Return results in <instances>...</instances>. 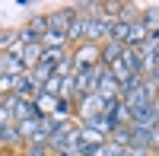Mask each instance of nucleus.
Masks as SVG:
<instances>
[{"instance_id":"1","label":"nucleus","mask_w":159,"mask_h":156,"mask_svg":"<svg viewBox=\"0 0 159 156\" xmlns=\"http://www.w3.org/2000/svg\"><path fill=\"white\" fill-rule=\"evenodd\" d=\"M105 112V99L99 96V93H92V96H83L76 102V121L80 124H86V121H92L96 115H102Z\"/></svg>"},{"instance_id":"2","label":"nucleus","mask_w":159,"mask_h":156,"mask_svg":"<svg viewBox=\"0 0 159 156\" xmlns=\"http://www.w3.org/2000/svg\"><path fill=\"white\" fill-rule=\"evenodd\" d=\"M38 93H42V86L32 80V73L16 76V86H13V96H16V99H22V102H35Z\"/></svg>"},{"instance_id":"3","label":"nucleus","mask_w":159,"mask_h":156,"mask_svg":"<svg viewBox=\"0 0 159 156\" xmlns=\"http://www.w3.org/2000/svg\"><path fill=\"white\" fill-rule=\"evenodd\" d=\"M73 16H76L73 3H70V7H54V10L48 13V22H51V29H57V32H64V35H67V29H70Z\"/></svg>"},{"instance_id":"4","label":"nucleus","mask_w":159,"mask_h":156,"mask_svg":"<svg viewBox=\"0 0 159 156\" xmlns=\"http://www.w3.org/2000/svg\"><path fill=\"white\" fill-rule=\"evenodd\" d=\"M130 140H134V127H130V124H118L115 131L108 134V144L121 147V150H130Z\"/></svg>"},{"instance_id":"5","label":"nucleus","mask_w":159,"mask_h":156,"mask_svg":"<svg viewBox=\"0 0 159 156\" xmlns=\"http://www.w3.org/2000/svg\"><path fill=\"white\" fill-rule=\"evenodd\" d=\"M121 54H124V45L121 42H111V38L102 42V64H105V67H111L115 61H121Z\"/></svg>"},{"instance_id":"6","label":"nucleus","mask_w":159,"mask_h":156,"mask_svg":"<svg viewBox=\"0 0 159 156\" xmlns=\"http://www.w3.org/2000/svg\"><path fill=\"white\" fill-rule=\"evenodd\" d=\"M0 73H7V76H22L25 73V64L19 57H13V54H0Z\"/></svg>"},{"instance_id":"7","label":"nucleus","mask_w":159,"mask_h":156,"mask_svg":"<svg viewBox=\"0 0 159 156\" xmlns=\"http://www.w3.org/2000/svg\"><path fill=\"white\" fill-rule=\"evenodd\" d=\"M80 140H83L86 147H105V144H108V137L99 134L96 127H89V124H80Z\"/></svg>"},{"instance_id":"8","label":"nucleus","mask_w":159,"mask_h":156,"mask_svg":"<svg viewBox=\"0 0 159 156\" xmlns=\"http://www.w3.org/2000/svg\"><path fill=\"white\" fill-rule=\"evenodd\" d=\"M140 22L147 25V32L159 38V7H147V10H140Z\"/></svg>"},{"instance_id":"9","label":"nucleus","mask_w":159,"mask_h":156,"mask_svg":"<svg viewBox=\"0 0 159 156\" xmlns=\"http://www.w3.org/2000/svg\"><path fill=\"white\" fill-rule=\"evenodd\" d=\"M25 29H29L32 35H38V38H42V35L51 29V22H48V13H32V16H29V22H25Z\"/></svg>"},{"instance_id":"10","label":"nucleus","mask_w":159,"mask_h":156,"mask_svg":"<svg viewBox=\"0 0 159 156\" xmlns=\"http://www.w3.org/2000/svg\"><path fill=\"white\" fill-rule=\"evenodd\" d=\"M86 124H89V127H96V131H99V134H105V137H108L115 127H118L115 115H105V112H102V115H96V118H92V121H86Z\"/></svg>"},{"instance_id":"11","label":"nucleus","mask_w":159,"mask_h":156,"mask_svg":"<svg viewBox=\"0 0 159 156\" xmlns=\"http://www.w3.org/2000/svg\"><path fill=\"white\" fill-rule=\"evenodd\" d=\"M38 42H42V48H70V45H67V35L57 32V29H48Z\"/></svg>"},{"instance_id":"12","label":"nucleus","mask_w":159,"mask_h":156,"mask_svg":"<svg viewBox=\"0 0 159 156\" xmlns=\"http://www.w3.org/2000/svg\"><path fill=\"white\" fill-rule=\"evenodd\" d=\"M16 42H19V32L16 29H0V54H10Z\"/></svg>"},{"instance_id":"13","label":"nucleus","mask_w":159,"mask_h":156,"mask_svg":"<svg viewBox=\"0 0 159 156\" xmlns=\"http://www.w3.org/2000/svg\"><path fill=\"white\" fill-rule=\"evenodd\" d=\"M121 64H124V67H127L130 73H140V54H137V48H124Z\"/></svg>"},{"instance_id":"14","label":"nucleus","mask_w":159,"mask_h":156,"mask_svg":"<svg viewBox=\"0 0 159 156\" xmlns=\"http://www.w3.org/2000/svg\"><path fill=\"white\" fill-rule=\"evenodd\" d=\"M29 73H32V80H35L38 86H42V83L48 80V76H54V67H48V64H35V67H32Z\"/></svg>"},{"instance_id":"15","label":"nucleus","mask_w":159,"mask_h":156,"mask_svg":"<svg viewBox=\"0 0 159 156\" xmlns=\"http://www.w3.org/2000/svg\"><path fill=\"white\" fill-rule=\"evenodd\" d=\"M42 93L51 96V99H57V96H61V76H57V73H54V76H48V80L42 83Z\"/></svg>"},{"instance_id":"16","label":"nucleus","mask_w":159,"mask_h":156,"mask_svg":"<svg viewBox=\"0 0 159 156\" xmlns=\"http://www.w3.org/2000/svg\"><path fill=\"white\" fill-rule=\"evenodd\" d=\"M54 102H57V99H51V96H45V93H38V99H35V108L42 112V115H54Z\"/></svg>"},{"instance_id":"17","label":"nucleus","mask_w":159,"mask_h":156,"mask_svg":"<svg viewBox=\"0 0 159 156\" xmlns=\"http://www.w3.org/2000/svg\"><path fill=\"white\" fill-rule=\"evenodd\" d=\"M102 156H127V150H121V147H111V144H105V147H102Z\"/></svg>"},{"instance_id":"18","label":"nucleus","mask_w":159,"mask_h":156,"mask_svg":"<svg viewBox=\"0 0 159 156\" xmlns=\"http://www.w3.org/2000/svg\"><path fill=\"white\" fill-rule=\"evenodd\" d=\"M153 150H159V124L150 127V153H153Z\"/></svg>"},{"instance_id":"19","label":"nucleus","mask_w":159,"mask_h":156,"mask_svg":"<svg viewBox=\"0 0 159 156\" xmlns=\"http://www.w3.org/2000/svg\"><path fill=\"white\" fill-rule=\"evenodd\" d=\"M25 156H51L48 147H25Z\"/></svg>"},{"instance_id":"20","label":"nucleus","mask_w":159,"mask_h":156,"mask_svg":"<svg viewBox=\"0 0 159 156\" xmlns=\"http://www.w3.org/2000/svg\"><path fill=\"white\" fill-rule=\"evenodd\" d=\"M0 124H13V118H10V112L0 105Z\"/></svg>"},{"instance_id":"21","label":"nucleus","mask_w":159,"mask_h":156,"mask_svg":"<svg viewBox=\"0 0 159 156\" xmlns=\"http://www.w3.org/2000/svg\"><path fill=\"white\" fill-rule=\"evenodd\" d=\"M150 156H159V150H153V153H150Z\"/></svg>"}]
</instances>
